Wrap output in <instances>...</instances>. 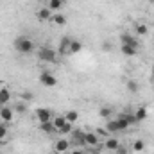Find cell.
<instances>
[{
  "label": "cell",
  "mask_w": 154,
  "mask_h": 154,
  "mask_svg": "<svg viewBox=\"0 0 154 154\" xmlns=\"http://www.w3.org/2000/svg\"><path fill=\"white\" fill-rule=\"evenodd\" d=\"M14 48L20 54H31V52H34V41L27 36H20L14 39Z\"/></svg>",
  "instance_id": "6da1fadb"
},
{
  "label": "cell",
  "mask_w": 154,
  "mask_h": 154,
  "mask_svg": "<svg viewBox=\"0 0 154 154\" xmlns=\"http://www.w3.org/2000/svg\"><path fill=\"white\" fill-rule=\"evenodd\" d=\"M38 57L39 61H45V63H56L57 59V52L50 47H39L38 48Z\"/></svg>",
  "instance_id": "7a4b0ae2"
},
{
  "label": "cell",
  "mask_w": 154,
  "mask_h": 154,
  "mask_svg": "<svg viewBox=\"0 0 154 154\" xmlns=\"http://www.w3.org/2000/svg\"><path fill=\"white\" fill-rule=\"evenodd\" d=\"M39 82L43 86H47V88H54L57 84V79H56L54 74H50V72H41L39 74Z\"/></svg>",
  "instance_id": "3957f363"
},
{
  "label": "cell",
  "mask_w": 154,
  "mask_h": 154,
  "mask_svg": "<svg viewBox=\"0 0 154 154\" xmlns=\"http://www.w3.org/2000/svg\"><path fill=\"white\" fill-rule=\"evenodd\" d=\"M36 118H38L39 124H43V122H50L54 116H52V111L48 108H38L36 109Z\"/></svg>",
  "instance_id": "277c9868"
},
{
  "label": "cell",
  "mask_w": 154,
  "mask_h": 154,
  "mask_svg": "<svg viewBox=\"0 0 154 154\" xmlns=\"http://www.w3.org/2000/svg\"><path fill=\"white\" fill-rule=\"evenodd\" d=\"M70 149V142L65 140V138H59L56 143H54V152L56 154H66Z\"/></svg>",
  "instance_id": "5b68a950"
},
{
  "label": "cell",
  "mask_w": 154,
  "mask_h": 154,
  "mask_svg": "<svg viewBox=\"0 0 154 154\" xmlns=\"http://www.w3.org/2000/svg\"><path fill=\"white\" fill-rule=\"evenodd\" d=\"M72 143L77 145V147L84 145V131L82 129H74L72 131Z\"/></svg>",
  "instance_id": "8992f818"
},
{
  "label": "cell",
  "mask_w": 154,
  "mask_h": 154,
  "mask_svg": "<svg viewBox=\"0 0 154 154\" xmlns=\"http://www.w3.org/2000/svg\"><path fill=\"white\" fill-rule=\"evenodd\" d=\"M84 145H88V147H97V145H99V136H97V133H84Z\"/></svg>",
  "instance_id": "52a82bcc"
},
{
  "label": "cell",
  "mask_w": 154,
  "mask_h": 154,
  "mask_svg": "<svg viewBox=\"0 0 154 154\" xmlns=\"http://www.w3.org/2000/svg\"><path fill=\"white\" fill-rule=\"evenodd\" d=\"M120 41H122V45H131V47H136V48H138L136 38H134L133 34H129V32H122V34H120Z\"/></svg>",
  "instance_id": "ba28073f"
},
{
  "label": "cell",
  "mask_w": 154,
  "mask_h": 154,
  "mask_svg": "<svg viewBox=\"0 0 154 154\" xmlns=\"http://www.w3.org/2000/svg\"><path fill=\"white\" fill-rule=\"evenodd\" d=\"M13 109L11 108H7V106H2L0 108V120H4V122H13Z\"/></svg>",
  "instance_id": "9c48e42d"
},
{
  "label": "cell",
  "mask_w": 154,
  "mask_h": 154,
  "mask_svg": "<svg viewBox=\"0 0 154 154\" xmlns=\"http://www.w3.org/2000/svg\"><path fill=\"white\" fill-rule=\"evenodd\" d=\"M36 16H38L39 22H47V20H52V11H50L48 7H41L38 13H36Z\"/></svg>",
  "instance_id": "30bf717a"
},
{
  "label": "cell",
  "mask_w": 154,
  "mask_h": 154,
  "mask_svg": "<svg viewBox=\"0 0 154 154\" xmlns=\"http://www.w3.org/2000/svg\"><path fill=\"white\" fill-rule=\"evenodd\" d=\"M70 43H72V39L68 36H65L61 39L59 41V54H70Z\"/></svg>",
  "instance_id": "8fae6325"
},
{
  "label": "cell",
  "mask_w": 154,
  "mask_h": 154,
  "mask_svg": "<svg viewBox=\"0 0 154 154\" xmlns=\"http://www.w3.org/2000/svg\"><path fill=\"white\" fill-rule=\"evenodd\" d=\"M120 52L124 56H127V57H133V56H136L138 48L136 47H131V45H120Z\"/></svg>",
  "instance_id": "7c38bea8"
},
{
  "label": "cell",
  "mask_w": 154,
  "mask_h": 154,
  "mask_svg": "<svg viewBox=\"0 0 154 154\" xmlns=\"http://www.w3.org/2000/svg\"><path fill=\"white\" fill-rule=\"evenodd\" d=\"M118 145H120V142L116 140V138H106V142H104V149L106 151H116L118 149Z\"/></svg>",
  "instance_id": "4fadbf2b"
},
{
  "label": "cell",
  "mask_w": 154,
  "mask_h": 154,
  "mask_svg": "<svg viewBox=\"0 0 154 154\" xmlns=\"http://www.w3.org/2000/svg\"><path fill=\"white\" fill-rule=\"evenodd\" d=\"M63 5H65V0H48V5L47 7L50 11H61Z\"/></svg>",
  "instance_id": "5bb4252c"
},
{
  "label": "cell",
  "mask_w": 154,
  "mask_h": 154,
  "mask_svg": "<svg viewBox=\"0 0 154 154\" xmlns=\"http://www.w3.org/2000/svg\"><path fill=\"white\" fill-rule=\"evenodd\" d=\"M9 100H11V93H9V90H7L5 86H2V88H0V102H2V106L7 104Z\"/></svg>",
  "instance_id": "9a60e30c"
},
{
  "label": "cell",
  "mask_w": 154,
  "mask_h": 154,
  "mask_svg": "<svg viewBox=\"0 0 154 154\" xmlns=\"http://www.w3.org/2000/svg\"><path fill=\"white\" fill-rule=\"evenodd\" d=\"M133 115H134V118H136V122L145 120V118H147V109H145V106H140V108H138Z\"/></svg>",
  "instance_id": "2e32d148"
},
{
  "label": "cell",
  "mask_w": 154,
  "mask_h": 154,
  "mask_svg": "<svg viewBox=\"0 0 154 154\" xmlns=\"http://www.w3.org/2000/svg\"><path fill=\"white\" fill-rule=\"evenodd\" d=\"M106 131H108L109 134H113V133H118V124H116V120H111V118H108V122H106Z\"/></svg>",
  "instance_id": "e0dca14e"
},
{
  "label": "cell",
  "mask_w": 154,
  "mask_h": 154,
  "mask_svg": "<svg viewBox=\"0 0 154 154\" xmlns=\"http://www.w3.org/2000/svg\"><path fill=\"white\" fill-rule=\"evenodd\" d=\"M134 32L138 36H145V34H149V29L145 23H134Z\"/></svg>",
  "instance_id": "ac0fdd59"
},
{
  "label": "cell",
  "mask_w": 154,
  "mask_h": 154,
  "mask_svg": "<svg viewBox=\"0 0 154 154\" xmlns=\"http://www.w3.org/2000/svg\"><path fill=\"white\" fill-rule=\"evenodd\" d=\"M39 129H41L43 133H47V134H50V133H54V131H56V127H54L52 120H50V122H43V124H39Z\"/></svg>",
  "instance_id": "d6986e66"
},
{
  "label": "cell",
  "mask_w": 154,
  "mask_h": 154,
  "mask_svg": "<svg viewBox=\"0 0 154 154\" xmlns=\"http://www.w3.org/2000/svg\"><path fill=\"white\" fill-rule=\"evenodd\" d=\"M125 86H127V91H129V93H138V90H140V84H138L134 79L127 81V84H125Z\"/></svg>",
  "instance_id": "ffe728a7"
},
{
  "label": "cell",
  "mask_w": 154,
  "mask_h": 154,
  "mask_svg": "<svg viewBox=\"0 0 154 154\" xmlns=\"http://www.w3.org/2000/svg\"><path fill=\"white\" fill-rule=\"evenodd\" d=\"M52 124H54L56 131H59V129L66 124V118H65V116H54V118H52Z\"/></svg>",
  "instance_id": "44dd1931"
},
{
  "label": "cell",
  "mask_w": 154,
  "mask_h": 154,
  "mask_svg": "<svg viewBox=\"0 0 154 154\" xmlns=\"http://www.w3.org/2000/svg\"><path fill=\"white\" fill-rule=\"evenodd\" d=\"M52 22H54L56 25H65V23H66V16H65V14H61V13L52 14Z\"/></svg>",
  "instance_id": "7402d4cb"
},
{
  "label": "cell",
  "mask_w": 154,
  "mask_h": 154,
  "mask_svg": "<svg viewBox=\"0 0 154 154\" xmlns=\"http://www.w3.org/2000/svg\"><path fill=\"white\" fill-rule=\"evenodd\" d=\"M116 124H118V131H125L127 127H129V122L125 120V116L120 115L118 118H116Z\"/></svg>",
  "instance_id": "603a6c76"
},
{
  "label": "cell",
  "mask_w": 154,
  "mask_h": 154,
  "mask_svg": "<svg viewBox=\"0 0 154 154\" xmlns=\"http://www.w3.org/2000/svg\"><path fill=\"white\" fill-rule=\"evenodd\" d=\"M81 50H82V43L77 41V39H72V43H70V54H77Z\"/></svg>",
  "instance_id": "cb8c5ba5"
},
{
  "label": "cell",
  "mask_w": 154,
  "mask_h": 154,
  "mask_svg": "<svg viewBox=\"0 0 154 154\" xmlns=\"http://www.w3.org/2000/svg\"><path fill=\"white\" fill-rule=\"evenodd\" d=\"M111 113H113V109H111L109 106H102V108L99 109V115L102 116V118H106V120H108V118L111 116Z\"/></svg>",
  "instance_id": "d4e9b609"
},
{
  "label": "cell",
  "mask_w": 154,
  "mask_h": 154,
  "mask_svg": "<svg viewBox=\"0 0 154 154\" xmlns=\"http://www.w3.org/2000/svg\"><path fill=\"white\" fill-rule=\"evenodd\" d=\"M65 118H66V122H70V124H75L77 120H79V113H77V111H68V113L65 115Z\"/></svg>",
  "instance_id": "484cf974"
},
{
  "label": "cell",
  "mask_w": 154,
  "mask_h": 154,
  "mask_svg": "<svg viewBox=\"0 0 154 154\" xmlns=\"http://www.w3.org/2000/svg\"><path fill=\"white\" fill-rule=\"evenodd\" d=\"M72 131H74V124H70V122H66V124L59 129L61 134H72Z\"/></svg>",
  "instance_id": "4316f807"
},
{
  "label": "cell",
  "mask_w": 154,
  "mask_h": 154,
  "mask_svg": "<svg viewBox=\"0 0 154 154\" xmlns=\"http://www.w3.org/2000/svg\"><path fill=\"white\" fill-rule=\"evenodd\" d=\"M133 149H134L136 152H142V151L145 149V142H143V140H134V143H133Z\"/></svg>",
  "instance_id": "83f0119b"
},
{
  "label": "cell",
  "mask_w": 154,
  "mask_h": 154,
  "mask_svg": "<svg viewBox=\"0 0 154 154\" xmlns=\"http://www.w3.org/2000/svg\"><path fill=\"white\" fill-rule=\"evenodd\" d=\"M7 138V127L5 124H0V142H4Z\"/></svg>",
  "instance_id": "f1b7e54d"
},
{
  "label": "cell",
  "mask_w": 154,
  "mask_h": 154,
  "mask_svg": "<svg viewBox=\"0 0 154 154\" xmlns=\"http://www.w3.org/2000/svg\"><path fill=\"white\" fill-rule=\"evenodd\" d=\"M14 109H16V113H25V111H27V106H25L23 102H18Z\"/></svg>",
  "instance_id": "f546056e"
},
{
  "label": "cell",
  "mask_w": 154,
  "mask_h": 154,
  "mask_svg": "<svg viewBox=\"0 0 154 154\" xmlns=\"http://www.w3.org/2000/svg\"><path fill=\"white\" fill-rule=\"evenodd\" d=\"M95 133H97V136H104V138L109 134V133L106 131V127H97V129H95Z\"/></svg>",
  "instance_id": "4dcf8cb0"
},
{
  "label": "cell",
  "mask_w": 154,
  "mask_h": 154,
  "mask_svg": "<svg viewBox=\"0 0 154 154\" xmlns=\"http://www.w3.org/2000/svg\"><path fill=\"white\" fill-rule=\"evenodd\" d=\"M125 120H127V122H129V125H133V124H136V118H134V115H133V113H125Z\"/></svg>",
  "instance_id": "1f68e13d"
},
{
  "label": "cell",
  "mask_w": 154,
  "mask_h": 154,
  "mask_svg": "<svg viewBox=\"0 0 154 154\" xmlns=\"http://www.w3.org/2000/svg\"><path fill=\"white\" fill-rule=\"evenodd\" d=\"M20 97H22V99H25V100H31V99H32V93H29V91H22V93H20Z\"/></svg>",
  "instance_id": "d6a6232c"
},
{
  "label": "cell",
  "mask_w": 154,
  "mask_h": 154,
  "mask_svg": "<svg viewBox=\"0 0 154 154\" xmlns=\"http://www.w3.org/2000/svg\"><path fill=\"white\" fill-rule=\"evenodd\" d=\"M116 154H127V149L125 147H122V145H118V149L115 151Z\"/></svg>",
  "instance_id": "836d02e7"
},
{
  "label": "cell",
  "mask_w": 154,
  "mask_h": 154,
  "mask_svg": "<svg viewBox=\"0 0 154 154\" xmlns=\"http://www.w3.org/2000/svg\"><path fill=\"white\" fill-rule=\"evenodd\" d=\"M88 154H100V152H99V151H95V149H91V151H90Z\"/></svg>",
  "instance_id": "e575fe53"
},
{
  "label": "cell",
  "mask_w": 154,
  "mask_h": 154,
  "mask_svg": "<svg viewBox=\"0 0 154 154\" xmlns=\"http://www.w3.org/2000/svg\"><path fill=\"white\" fill-rule=\"evenodd\" d=\"M70 154H84V152H82V151H72Z\"/></svg>",
  "instance_id": "d590c367"
},
{
  "label": "cell",
  "mask_w": 154,
  "mask_h": 154,
  "mask_svg": "<svg viewBox=\"0 0 154 154\" xmlns=\"http://www.w3.org/2000/svg\"><path fill=\"white\" fill-rule=\"evenodd\" d=\"M152 77H154V66H152Z\"/></svg>",
  "instance_id": "8d00e7d4"
},
{
  "label": "cell",
  "mask_w": 154,
  "mask_h": 154,
  "mask_svg": "<svg viewBox=\"0 0 154 154\" xmlns=\"http://www.w3.org/2000/svg\"><path fill=\"white\" fill-rule=\"evenodd\" d=\"M149 2H151V4H154V0H149Z\"/></svg>",
  "instance_id": "74e56055"
},
{
  "label": "cell",
  "mask_w": 154,
  "mask_h": 154,
  "mask_svg": "<svg viewBox=\"0 0 154 154\" xmlns=\"http://www.w3.org/2000/svg\"><path fill=\"white\" fill-rule=\"evenodd\" d=\"M0 108H2V102H0Z\"/></svg>",
  "instance_id": "f35d334b"
},
{
  "label": "cell",
  "mask_w": 154,
  "mask_h": 154,
  "mask_svg": "<svg viewBox=\"0 0 154 154\" xmlns=\"http://www.w3.org/2000/svg\"><path fill=\"white\" fill-rule=\"evenodd\" d=\"M38 2H43V0H38Z\"/></svg>",
  "instance_id": "ab89813d"
},
{
  "label": "cell",
  "mask_w": 154,
  "mask_h": 154,
  "mask_svg": "<svg viewBox=\"0 0 154 154\" xmlns=\"http://www.w3.org/2000/svg\"><path fill=\"white\" fill-rule=\"evenodd\" d=\"M152 39H154V34H152Z\"/></svg>",
  "instance_id": "60d3db41"
},
{
  "label": "cell",
  "mask_w": 154,
  "mask_h": 154,
  "mask_svg": "<svg viewBox=\"0 0 154 154\" xmlns=\"http://www.w3.org/2000/svg\"><path fill=\"white\" fill-rule=\"evenodd\" d=\"M0 154H2V152H0Z\"/></svg>",
  "instance_id": "b9f144b4"
}]
</instances>
